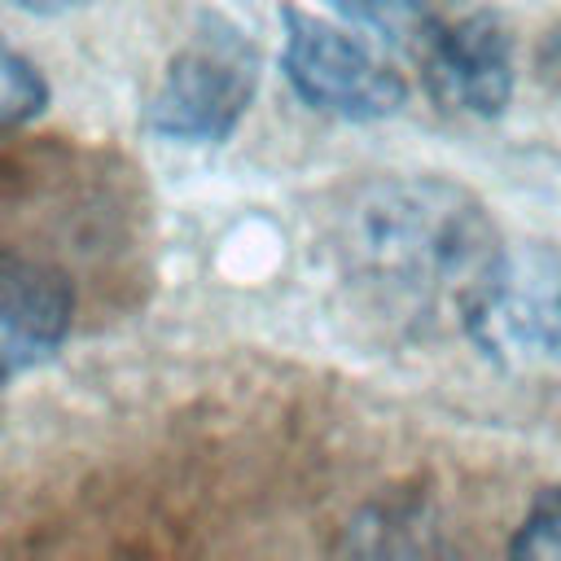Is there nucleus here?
Here are the masks:
<instances>
[{
  "label": "nucleus",
  "instance_id": "1",
  "mask_svg": "<svg viewBox=\"0 0 561 561\" xmlns=\"http://www.w3.org/2000/svg\"><path fill=\"white\" fill-rule=\"evenodd\" d=\"M500 250L504 241L482 202L438 175H399L359 188L337 228L346 276L403 320H460Z\"/></svg>",
  "mask_w": 561,
  "mask_h": 561
},
{
  "label": "nucleus",
  "instance_id": "2",
  "mask_svg": "<svg viewBox=\"0 0 561 561\" xmlns=\"http://www.w3.org/2000/svg\"><path fill=\"white\" fill-rule=\"evenodd\" d=\"M259 88V53L228 22L206 13L167 61L145 123L180 145H219L237 131Z\"/></svg>",
  "mask_w": 561,
  "mask_h": 561
},
{
  "label": "nucleus",
  "instance_id": "3",
  "mask_svg": "<svg viewBox=\"0 0 561 561\" xmlns=\"http://www.w3.org/2000/svg\"><path fill=\"white\" fill-rule=\"evenodd\" d=\"M460 329L486 359L513 373L561 368V259L543 245H504L460 311Z\"/></svg>",
  "mask_w": 561,
  "mask_h": 561
},
{
  "label": "nucleus",
  "instance_id": "4",
  "mask_svg": "<svg viewBox=\"0 0 561 561\" xmlns=\"http://www.w3.org/2000/svg\"><path fill=\"white\" fill-rule=\"evenodd\" d=\"M280 22H285L280 66L302 105L346 123H373L403 110L408 88L399 70L386 57H377L373 44L302 9H280Z\"/></svg>",
  "mask_w": 561,
  "mask_h": 561
},
{
  "label": "nucleus",
  "instance_id": "5",
  "mask_svg": "<svg viewBox=\"0 0 561 561\" xmlns=\"http://www.w3.org/2000/svg\"><path fill=\"white\" fill-rule=\"evenodd\" d=\"M421 75L443 110L469 118L504 114L513 96V35L491 13H469L456 22H434L421 44Z\"/></svg>",
  "mask_w": 561,
  "mask_h": 561
},
{
  "label": "nucleus",
  "instance_id": "6",
  "mask_svg": "<svg viewBox=\"0 0 561 561\" xmlns=\"http://www.w3.org/2000/svg\"><path fill=\"white\" fill-rule=\"evenodd\" d=\"M75 320L70 280L26 254L0 250V359L9 368L53 355Z\"/></svg>",
  "mask_w": 561,
  "mask_h": 561
},
{
  "label": "nucleus",
  "instance_id": "7",
  "mask_svg": "<svg viewBox=\"0 0 561 561\" xmlns=\"http://www.w3.org/2000/svg\"><path fill=\"white\" fill-rule=\"evenodd\" d=\"M329 4L355 26H368L373 35L390 44H408V48H416L421 35L434 26L425 0H329Z\"/></svg>",
  "mask_w": 561,
  "mask_h": 561
},
{
  "label": "nucleus",
  "instance_id": "8",
  "mask_svg": "<svg viewBox=\"0 0 561 561\" xmlns=\"http://www.w3.org/2000/svg\"><path fill=\"white\" fill-rule=\"evenodd\" d=\"M44 105H48V83H44V75H39L13 44L0 39V131L31 123Z\"/></svg>",
  "mask_w": 561,
  "mask_h": 561
},
{
  "label": "nucleus",
  "instance_id": "9",
  "mask_svg": "<svg viewBox=\"0 0 561 561\" xmlns=\"http://www.w3.org/2000/svg\"><path fill=\"white\" fill-rule=\"evenodd\" d=\"M508 552L513 557H535V561L539 557H557L561 561V486H543L530 500L517 535L508 539Z\"/></svg>",
  "mask_w": 561,
  "mask_h": 561
},
{
  "label": "nucleus",
  "instance_id": "10",
  "mask_svg": "<svg viewBox=\"0 0 561 561\" xmlns=\"http://www.w3.org/2000/svg\"><path fill=\"white\" fill-rule=\"evenodd\" d=\"M22 13H35V18H57V13H70V9H83L88 0H4Z\"/></svg>",
  "mask_w": 561,
  "mask_h": 561
},
{
  "label": "nucleus",
  "instance_id": "11",
  "mask_svg": "<svg viewBox=\"0 0 561 561\" xmlns=\"http://www.w3.org/2000/svg\"><path fill=\"white\" fill-rule=\"evenodd\" d=\"M4 373H9V364H4V359H0V381H4Z\"/></svg>",
  "mask_w": 561,
  "mask_h": 561
}]
</instances>
